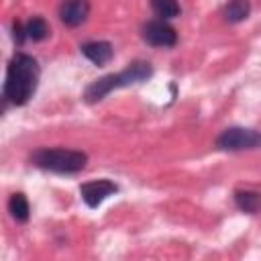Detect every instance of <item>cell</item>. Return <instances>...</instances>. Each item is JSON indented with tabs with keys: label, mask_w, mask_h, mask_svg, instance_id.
I'll return each mask as SVG.
<instances>
[{
	"label": "cell",
	"mask_w": 261,
	"mask_h": 261,
	"mask_svg": "<svg viewBox=\"0 0 261 261\" xmlns=\"http://www.w3.org/2000/svg\"><path fill=\"white\" fill-rule=\"evenodd\" d=\"M234 204L241 212L255 214L261 208V194L253 192V190H239V192H234Z\"/></svg>",
	"instance_id": "cell-9"
},
{
	"label": "cell",
	"mask_w": 261,
	"mask_h": 261,
	"mask_svg": "<svg viewBox=\"0 0 261 261\" xmlns=\"http://www.w3.org/2000/svg\"><path fill=\"white\" fill-rule=\"evenodd\" d=\"M8 212H10V216H12L16 222H27L29 216H31V206H29L27 196L20 194V192L12 194L10 200H8Z\"/></svg>",
	"instance_id": "cell-10"
},
{
	"label": "cell",
	"mask_w": 261,
	"mask_h": 261,
	"mask_svg": "<svg viewBox=\"0 0 261 261\" xmlns=\"http://www.w3.org/2000/svg\"><path fill=\"white\" fill-rule=\"evenodd\" d=\"M39 63L35 57L27 55V53H16L6 69V80H4V98L14 104V106H22L27 104L39 84Z\"/></svg>",
	"instance_id": "cell-1"
},
{
	"label": "cell",
	"mask_w": 261,
	"mask_h": 261,
	"mask_svg": "<svg viewBox=\"0 0 261 261\" xmlns=\"http://www.w3.org/2000/svg\"><path fill=\"white\" fill-rule=\"evenodd\" d=\"M143 41L153 47H173L177 41V33L163 18H157V20H149L143 27Z\"/></svg>",
	"instance_id": "cell-5"
},
{
	"label": "cell",
	"mask_w": 261,
	"mask_h": 261,
	"mask_svg": "<svg viewBox=\"0 0 261 261\" xmlns=\"http://www.w3.org/2000/svg\"><path fill=\"white\" fill-rule=\"evenodd\" d=\"M80 51L96 65H106L112 55H114V49L108 41H90V43H84L80 47Z\"/></svg>",
	"instance_id": "cell-8"
},
{
	"label": "cell",
	"mask_w": 261,
	"mask_h": 261,
	"mask_svg": "<svg viewBox=\"0 0 261 261\" xmlns=\"http://www.w3.org/2000/svg\"><path fill=\"white\" fill-rule=\"evenodd\" d=\"M12 37H14V41H16L18 45H20L24 39H29V37H27V29H22V24H20L18 20L12 24Z\"/></svg>",
	"instance_id": "cell-14"
},
{
	"label": "cell",
	"mask_w": 261,
	"mask_h": 261,
	"mask_svg": "<svg viewBox=\"0 0 261 261\" xmlns=\"http://www.w3.org/2000/svg\"><path fill=\"white\" fill-rule=\"evenodd\" d=\"M151 8L163 20L173 18V16L179 14V4L175 0H151Z\"/></svg>",
	"instance_id": "cell-13"
},
{
	"label": "cell",
	"mask_w": 261,
	"mask_h": 261,
	"mask_svg": "<svg viewBox=\"0 0 261 261\" xmlns=\"http://www.w3.org/2000/svg\"><path fill=\"white\" fill-rule=\"evenodd\" d=\"M118 190V186L110 179H94V181H86L80 186V194H82V200L90 206V208H96L100 206L108 196H112L114 192Z\"/></svg>",
	"instance_id": "cell-6"
},
{
	"label": "cell",
	"mask_w": 261,
	"mask_h": 261,
	"mask_svg": "<svg viewBox=\"0 0 261 261\" xmlns=\"http://www.w3.org/2000/svg\"><path fill=\"white\" fill-rule=\"evenodd\" d=\"M90 14L88 0H63L59 6V18L65 27H80Z\"/></svg>",
	"instance_id": "cell-7"
},
{
	"label": "cell",
	"mask_w": 261,
	"mask_h": 261,
	"mask_svg": "<svg viewBox=\"0 0 261 261\" xmlns=\"http://www.w3.org/2000/svg\"><path fill=\"white\" fill-rule=\"evenodd\" d=\"M249 12H251V2L249 0H228V4L224 6V18L232 24L247 20Z\"/></svg>",
	"instance_id": "cell-11"
},
{
	"label": "cell",
	"mask_w": 261,
	"mask_h": 261,
	"mask_svg": "<svg viewBox=\"0 0 261 261\" xmlns=\"http://www.w3.org/2000/svg\"><path fill=\"white\" fill-rule=\"evenodd\" d=\"M153 75V67L149 61H133L128 63L126 69L118 71V73H108V75H102L100 80H94L86 92H84V100L88 104H96L100 102L102 98H106L112 90H118V88H126V86H133V84H141V82H147L149 77Z\"/></svg>",
	"instance_id": "cell-2"
},
{
	"label": "cell",
	"mask_w": 261,
	"mask_h": 261,
	"mask_svg": "<svg viewBox=\"0 0 261 261\" xmlns=\"http://www.w3.org/2000/svg\"><path fill=\"white\" fill-rule=\"evenodd\" d=\"M216 147L220 151H249V149H261V130L255 128H243V126H230L222 130L216 139Z\"/></svg>",
	"instance_id": "cell-4"
},
{
	"label": "cell",
	"mask_w": 261,
	"mask_h": 261,
	"mask_svg": "<svg viewBox=\"0 0 261 261\" xmlns=\"http://www.w3.org/2000/svg\"><path fill=\"white\" fill-rule=\"evenodd\" d=\"M24 29H27V37L31 41H43L49 37V24L43 16H33Z\"/></svg>",
	"instance_id": "cell-12"
},
{
	"label": "cell",
	"mask_w": 261,
	"mask_h": 261,
	"mask_svg": "<svg viewBox=\"0 0 261 261\" xmlns=\"http://www.w3.org/2000/svg\"><path fill=\"white\" fill-rule=\"evenodd\" d=\"M31 163L45 171L77 173L86 167L88 155L75 149H37L31 155Z\"/></svg>",
	"instance_id": "cell-3"
}]
</instances>
